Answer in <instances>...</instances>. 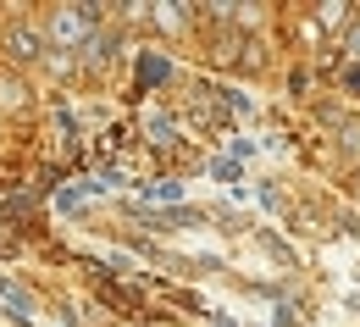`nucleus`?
<instances>
[{
    "mask_svg": "<svg viewBox=\"0 0 360 327\" xmlns=\"http://www.w3.org/2000/svg\"><path fill=\"white\" fill-rule=\"evenodd\" d=\"M78 34H84V17L61 11V17H56V39H78Z\"/></svg>",
    "mask_w": 360,
    "mask_h": 327,
    "instance_id": "f257e3e1",
    "label": "nucleus"
},
{
    "mask_svg": "<svg viewBox=\"0 0 360 327\" xmlns=\"http://www.w3.org/2000/svg\"><path fill=\"white\" fill-rule=\"evenodd\" d=\"M22 100V89H11V84H0V105H17Z\"/></svg>",
    "mask_w": 360,
    "mask_h": 327,
    "instance_id": "f03ea898",
    "label": "nucleus"
}]
</instances>
